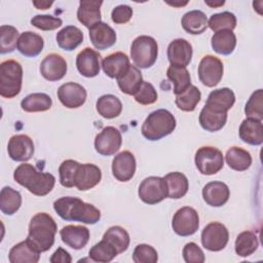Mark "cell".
Returning a JSON list of instances; mask_svg holds the SVG:
<instances>
[{"instance_id": "obj_55", "label": "cell", "mask_w": 263, "mask_h": 263, "mask_svg": "<svg viewBox=\"0 0 263 263\" xmlns=\"http://www.w3.org/2000/svg\"><path fill=\"white\" fill-rule=\"evenodd\" d=\"M204 3L211 7H219V6H222L224 5V1H214V2H211V1H204Z\"/></svg>"}, {"instance_id": "obj_10", "label": "cell", "mask_w": 263, "mask_h": 263, "mask_svg": "<svg viewBox=\"0 0 263 263\" xmlns=\"http://www.w3.org/2000/svg\"><path fill=\"white\" fill-rule=\"evenodd\" d=\"M140 199L147 204H156L167 197L166 186L163 178L151 176L145 178L138 190Z\"/></svg>"}, {"instance_id": "obj_9", "label": "cell", "mask_w": 263, "mask_h": 263, "mask_svg": "<svg viewBox=\"0 0 263 263\" xmlns=\"http://www.w3.org/2000/svg\"><path fill=\"white\" fill-rule=\"evenodd\" d=\"M229 240V232L226 226L220 222L209 223L201 232L202 247L212 252L223 250Z\"/></svg>"}, {"instance_id": "obj_38", "label": "cell", "mask_w": 263, "mask_h": 263, "mask_svg": "<svg viewBox=\"0 0 263 263\" xmlns=\"http://www.w3.org/2000/svg\"><path fill=\"white\" fill-rule=\"evenodd\" d=\"M52 100L44 92H35L28 95L21 102V107L25 112H43L51 108Z\"/></svg>"}, {"instance_id": "obj_48", "label": "cell", "mask_w": 263, "mask_h": 263, "mask_svg": "<svg viewBox=\"0 0 263 263\" xmlns=\"http://www.w3.org/2000/svg\"><path fill=\"white\" fill-rule=\"evenodd\" d=\"M158 254L156 250L146 243L138 245L133 253V261L135 263H156Z\"/></svg>"}, {"instance_id": "obj_7", "label": "cell", "mask_w": 263, "mask_h": 263, "mask_svg": "<svg viewBox=\"0 0 263 263\" xmlns=\"http://www.w3.org/2000/svg\"><path fill=\"white\" fill-rule=\"evenodd\" d=\"M194 162L199 173L211 176L222 170L224 165V158L222 152L218 148L203 146L196 151Z\"/></svg>"}, {"instance_id": "obj_32", "label": "cell", "mask_w": 263, "mask_h": 263, "mask_svg": "<svg viewBox=\"0 0 263 263\" xmlns=\"http://www.w3.org/2000/svg\"><path fill=\"white\" fill-rule=\"evenodd\" d=\"M211 45L215 52L223 55H229L234 51L236 46L235 34L229 30L216 32L212 36Z\"/></svg>"}, {"instance_id": "obj_8", "label": "cell", "mask_w": 263, "mask_h": 263, "mask_svg": "<svg viewBox=\"0 0 263 263\" xmlns=\"http://www.w3.org/2000/svg\"><path fill=\"white\" fill-rule=\"evenodd\" d=\"M172 227L175 233L180 236H190L194 234L199 227L198 213L190 206L179 209L173 217Z\"/></svg>"}, {"instance_id": "obj_27", "label": "cell", "mask_w": 263, "mask_h": 263, "mask_svg": "<svg viewBox=\"0 0 263 263\" xmlns=\"http://www.w3.org/2000/svg\"><path fill=\"white\" fill-rule=\"evenodd\" d=\"M43 46V38L32 31H26L20 35L17 50L27 58L37 57L42 51Z\"/></svg>"}, {"instance_id": "obj_56", "label": "cell", "mask_w": 263, "mask_h": 263, "mask_svg": "<svg viewBox=\"0 0 263 263\" xmlns=\"http://www.w3.org/2000/svg\"><path fill=\"white\" fill-rule=\"evenodd\" d=\"M187 3H188V1H185L183 3H180V2H167V4L173 5V6H182V5H186Z\"/></svg>"}, {"instance_id": "obj_33", "label": "cell", "mask_w": 263, "mask_h": 263, "mask_svg": "<svg viewBox=\"0 0 263 263\" xmlns=\"http://www.w3.org/2000/svg\"><path fill=\"white\" fill-rule=\"evenodd\" d=\"M181 25L189 34H201L208 28V17L201 10H190L183 15Z\"/></svg>"}, {"instance_id": "obj_5", "label": "cell", "mask_w": 263, "mask_h": 263, "mask_svg": "<svg viewBox=\"0 0 263 263\" xmlns=\"http://www.w3.org/2000/svg\"><path fill=\"white\" fill-rule=\"evenodd\" d=\"M23 68L14 60H6L0 64V95L6 99L16 97L22 89Z\"/></svg>"}, {"instance_id": "obj_15", "label": "cell", "mask_w": 263, "mask_h": 263, "mask_svg": "<svg viewBox=\"0 0 263 263\" xmlns=\"http://www.w3.org/2000/svg\"><path fill=\"white\" fill-rule=\"evenodd\" d=\"M102 179L99 166L92 163L79 164L74 177V187L80 191H87L97 186Z\"/></svg>"}, {"instance_id": "obj_40", "label": "cell", "mask_w": 263, "mask_h": 263, "mask_svg": "<svg viewBox=\"0 0 263 263\" xmlns=\"http://www.w3.org/2000/svg\"><path fill=\"white\" fill-rule=\"evenodd\" d=\"M103 239L107 240L110 245H112L118 254L125 252L129 246V234L127 231L120 226H112L107 229V231L103 235Z\"/></svg>"}, {"instance_id": "obj_34", "label": "cell", "mask_w": 263, "mask_h": 263, "mask_svg": "<svg viewBox=\"0 0 263 263\" xmlns=\"http://www.w3.org/2000/svg\"><path fill=\"white\" fill-rule=\"evenodd\" d=\"M198 120L203 129L214 133L224 127L227 121V113L215 112L204 106L199 113Z\"/></svg>"}, {"instance_id": "obj_35", "label": "cell", "mask_w": 263, "mask_h": 263, "mask_svg": "<svg viewBox=\"0 0 263 263\" xmlns=\"http://www.w3.org/2000/svg\"><path fill=\"white\" fill-rule=\"evenodd\" d=\"M225 159L228 166L237 172L247 171L252 164V156L250 152L236 146L227 150Z\"/></svg>"}, {"instance_id": "obj_43", "label": "cell", "mask_w": 263, "mask_h": 263, "mask_svg": "<svg viewBox=\"0 0 263 263\" xmlns=\"http://www.w3.org/2000/svg\"><path fill=\"white\" fill-rule=\"evenodd\" d=\"M117 255L118 252L116 251V249L105 239H102L101 241L96 243L93 247L90 248L88 252L90 260L92 262L100 263H108L112 261Z\"/></svg>"}, {"instance_id": "obj_54", "label": "cell", "mask_w": 263, "mask_h": 263, "mask_svg": "<svg viewBox=\"0 0 263 263\" xmlns=\"http://www.w3.org/2000/svg\"><path fill=\"white\" fill-rule=\"evenodd\" d=\"M52 1H33V5L37 9H47L52 5Z\"/></svg>"}, {"instance_id": "obj_11", "label": "cell", "mask_w": 263, "mask_h": 263, "mask_svg": "<svg viewBox=\"0 0 263 263\" xmlns=\"http://www.w3.org/2000/svg\"><path fill=\"white\" fill-rule=\"evenodd\" d=\"M224 67L222 61L214 55H204L198 65V78L200 82L208 86L218 85L223 77Z\"/></svg>"}, {"instance_id": "obj_39", "label": "cell", "mask_w": 263, "mask_h": 263, "mask_svg": "<svg viewBox=\"0 0 263 263\" xmlns=\"http://www.w3.org/2000/svg\"><path fill=\"white\" fill-rule=\"evenodd\" d=\"M22 205V195L17 190L5 186L0 192V210L3 214L11 216L15 214Z\"/></svg>"}, {"instance_id": "obj_24", "label": "cell", "mask_w": 263, "mask_h": 263, "mask_svg": "<svg viewBox=\"0 0 263 263\" xmlns=\"http://www.w3.org/2000/svg\"><path fill=\"white\" fill-rule=\"evenodd\" d=\"M129 66L130 64L128 57L121 51L111 53L102 61V69L110 78L117 79L127 71Z\"/></svg>"}, {"instance_id": "obj_28", "label": "cell", "mask_w": 263, "mask_h": 263, "mask_svg": "<svg viewBox=\"0 0 263 263\" xmlns=\"http://www.w3.org/2000/svg\"><path fill=\"white\" fill-rule=\"evenodd\" d=\"M8 259L10 263H37L40 259V252L25 239L10 249Z\"/></svg>"}, {"instance_id": "obj_23", "label": "cell", "mask_w": 263, "mask_h": 263, "mask_svg": "<svg viewBox=\"0 0 263 263\" xmlns=\"http://www.w3.org/2000/svg\"><path fill=\"white\" fill-rule=\"evenodd\" d=\"M235 103V95L232 89L228 87H223L215 89L210 92L205 107L215 112H226L232 108Z\"/></svg>"}, {"instance_id": "obj_1", "label": "cell", "mask_w": 263, "mask_h": 263, "mask_svg": "<svg viewBox=\"0 0 263 263\" xmlns=\"http://www.w3.org/2000/svg\"><path fill=\"white\" fill-rule=\"evenodd\" d=\"M55 213L65 221L96 224L101 219V212L95 205L84 202L78 197L64 196L53 202Z\"/></svg>"}, {"instance_id": "obj_52", "label": "cell", "mask_w": 263, "mask_h": 263, "mask_svg": "<svg viewBox=\"0 0 263 263\" xmlns=\"http://www.w3.org/2000/svg\"><path fill=\"white\" fill-rule=\"evenodd\" d=\"M133 16V8L128 5L121 4L113 8L111 12V18L113 23L121 25V24H126L130 21Z\"/></svg>"}, {"instance_id": "obj_3", "label": "cell", "mask_w": 263, "mask_h": 263, "mask_svg": "<svg viewBox=\"0 0 263 263\" xmlns=\"http://www.w3.org/2000/svg\"><path fill=\"white\" fill-rule=\"evenodd\" d=\"M13 179L17 184L37 196H44L48 194L55 184V178L53 175L38 172L32 164L25 162L14 170Z\"/></svg>"}, {"instance_id": "obj_47", "label": "cell", "mask_w": 263, "mask_h": 263, "mask_svg": "<svg viewBox=\"0 0 263 263\" xmlns=\"http://www.w3.org/2000/svg\"><path fill=\"white\" fill-rule=\"evenodd\" d=\"M79 164L80 163L78 161L73 159H67L61 163L59 167V175L62 186L67 188L74 187V177Z\"/></svg>"}, {"instance_id": "obj_37", "label": "cell", "mask_w": 263, "mask_h": 263, "mask_svg": "<svg viewBox=\"0 0 263 263\" xmlns=\"http://www.w3.org/2000/svg\"><path fill=\"white\" fill-rule=\"evenodd\" d=\"M166 76L174 84V93L180 95L191 85V78L186 67L171 65L166 70Z\"/></svg>"}, {"instance_id": "obj_50", "label": "cell", "mask_w": 263, "mask_h": 263, "mask_svg": "<svg viewBox=\"0 0 263 263\" xmlns=\"http://www.w3.org/2000/svg\"><path fill=\"white\" fill-rule=\"evenodd\" d=\"M137 103L141 105H151L157 101V91L154 86L148 82L143 81L139 90L134 95Z\"/></svg>"}, {"instance_id": "obj_46", "label": "cell", "mask_w": 263, "mask_h": 263, "mask_svg": "<svg viewBox=\"0 0 263 263\" xmlns=\"http://www.w3.org/2000/svg\"><path fill=\"white\" fill-rule=\"evenodd\" d=\"M245 113L247 118H253L257 120H261L263 118V91L262 89H257L254 91L250 99L248 100Z\"/></svg>"}, {"instance_id": "obj_20", "label": "cell", "mask_w": 263, "mask_h": 263, "mask_svg": "<svg viewBox=\"0 0 263 263\" xmlns=\"http://www.w3.org/2000/svg\"><path fill=\"white\" fill-rule=\"evenodd\" d=\"M116 33L108 24L99 22L89 28V39L99 50H105L116 42Z\"/></svg>"}, {"instance_id": "obj_49", "label": "cell", "mask_w": 263, "mask_h": 263, "mask_svg": "<svg viewBox=\"0 0 263 263\" xmlns=\"http://www.w3.org/2000/svg\"><path fill=\"white\" fill-rule=\"evenodd\" d=\"M31 25L42 31H52L60 28L63 21L49 14H37L31 18Z\"/></svg>"}, {"instance_id": "obj_30", "label": "cell", "mask_w": 263, "mask_h": 263, "mask_svg": "<svg viewBox=\"0 0 263 263\" xmlns=\"http://www.w3.org/2000/svg\"><path fill=\"white\" fill-rule=\"evenodd\" d=\"M55 39L60 48L72 51L82 43L83 33L75 26H66L58 32Z\"/></svg>"}, {"instance_id": "obj_31", "label": "cell", "mask_w": 263, "mask_h": 263, "mask_svg": "<svg viewBox=\"0 0 263 263\" xmlns=\"http://www.w3.org/2000/svg\"><path fill=\"white\" fill-rule=\"evenodd\" d=\"M143 76L140 69L130 65L127 71L117 78V84L123 93L134 96L143 83Z\"/></svg>"}, {"instance_id": "obj_18", "label": "cell", "mask_w": 263, "mask_h": 263, "mask_svg": "<svg viewBox=\"0 0 263 263\" xmlns=\"http://www.w3.org/2000/svg\"><path fill=\"white\" fill-rule=\"evenodd\" d=\"M136 158L129 151L118 153L112 161V174L120 182L129 181L136 173Z\"/></svg>"}, {"instance_id": "obj_29", "label": "cell", "mask_w": 263, "mask_h": 263, "mask_svg": "<svg viewBox=\"0 0 263 263\" xmlns=\"http://www.w3.org/2000/svg\"><path fill=\"white\" fill-rule=\"evenodd\" d=\"M163 180L165 182L168 198L179 199L186 195L189 188V182L184 174L180 172L168 173L163 177Z\"/></svg>"}, {"instance_id": "obj_6", "label": "cell", "mask_w": 263, "mask_h": 263, "mask_svg": "<svg viewBox=\"0 0 263 263\" xmlns=\"http://www.w3.org/2000/svg\"><path fill=\"white\" fill-rule=\"evenodd\" d=\"M158 54V45L156 40L147 35L137 37L130 46V58L135 66L139 69H148L152 67Z\"/></svg>"}, {"instance_id": "obj_14", "label": "cell", "mask_w": 263, "mask_h": 263, "mask_svg": "<svg viewBox=\"0 0 263 263\" xmlns=\"http://www.w3.org/2000/svg\"><path fill=\"white\" fill-rule=\"evenodd\" d=\"M34 143L27 135H14L7 144L8 156L14 161H28L34 154Z\"/></svg>"}, {"instance_id": "obj_45", "label": "cell", "mask_w": 263, "mask_h": 263, "mask_svg": "<svg viewBox=\"0 0 263 263\" xmlns=\"http://www.w3.org/2000/svg\"><path fill=\"white\" fill-rule=\"evenodd\" d=\"M208 26L215 33L223 30L233 31V29L236 27V16L230 11L215 13L210 16Z\"/></svg>"}, {"instance_id": "obj_2", "label": "cell", "mask_w": 263, "mask_h": 263, "mask_svg": "<svg viewBox=\"0 0 263 263\" xmlns=\"http://www.w3.org/2000/svg\"><path fill=\"white\" fill-rule=\"evenodd\" d=\"M58 226L53 218L46 213H37L29 223L27 240L40 253L48 251L54 243Z\"/></svg>"}, {"instance_id": "obj_22", "label": "cell", "mask_w": 263, "mask_h": 263, "mask_svg": "<svg viewBox=\"0 0 263 263\" xmlns=\"http://www.w3.org/2000/svg\"><path fill=\"white\" fill-rule=\"evenodd\" d=\"M230 196L228 186L220 181H213L208 183L202 188V198L211 206L219 208L224 205Z\"/></svg>"}, {"instance_id": "obj_17", "label": "cell", "mask_w": 263, "mask_h": 263, "mask_svg": "<svg viewBox=\"0 0 263 263\" xmlns=\"http://www.w3.org/2000/svg\"><path fill=\"white\" fill-rule=\"evenodd\" d=\"M67 70V62L58 53L47 54L40 64V73L48 81L61 80L66 75Z\"/></svg>"}, {"instance_id": "obj_13", "label": "cell", "mask_w": 263, "mask_h": 263, "mask_svg": "<svg viewBox=\"0 0 263 263\" xmlns=\"http://www.w3.org/2000/svg\"><path fill=\"white\" fill-rule=\"evenodd\" d=\"M58 99L60 102L69 109L81 107L87 97L85 88L76 82H67L58 88Z\"/></svg>"}, {"instance_id": "obj_41", "label": "cell", "mask_w": 263, "mask_h": 263, "mask_svg": "<svg viewBox=\"0 0 263 263\" xmlns=\"http://www.w3.org/2000/svg\"><path fill=\"white\" fill-rule=\"evenodd\" d=\"M258 246V236L252 231H243L235 239V253L239 257H249L257 250Z\"/></svg>"}, {"instance_id": "obj_4", "label": "cell", "mask_w": 263, "mask_h": 263, "mask_svg": "<svg viewBox=\"0 0 263 263\" xmlns=\"http://www.w3.org/2000/svg\"><path fill=\"white\" fill-rule=\"evenodd\" d=\"M177 125L175 116L166 109L151 112L144 120L141 132L149 141H158L172 134Z\"/></svg>"}, {"instance_id": "obj_16", "label": "cell", "mask_w": 263, "mask_h": 263, "mask_svg": "<svg viewBox=\"0 0 263 263\" xmlns=\"http://www.w3.org/2000/svg\"><path fill=\"white\" fill-rule=\"evenodd\" d=\"M101 55L90 47H85L76 57V67L78 72L87 78L96 77L101 70Z\"/></svg>"}, {"instance_id": "obj_12", "label": "cell", "mask_w": 263, "mask_h": 263, "mask_svg": "<svg viewBox=\"0 0 263 263\" xmlns=\"http://www.w3.org/2000/svg\"><path fill=\"white\" fill-rule=\"evenodd\" d=\"M122 137L120 132L114 126H106L95 139L96 151L104 156L115 154L121 147Z\"/></svg>"}, {"instance_id": "obj_42", "label": "cell", "mask_w": 263, "mask_h": 263, "mask_svg": "<svg viewBox=\"0 0 263 263\" xmlns=\"http://www.w3.org/2000/svg\"><path fill=\"white\" fill-rule=\"evenodd\" d=\"M201 99L200 90L194 86L190 85L186 90L176 96L177 107L185 112H192L196 108L197 104Z\"/></svg>"}, {"instance_id": "obj_44", "label": "cell", "mask_w": 263, "mask_h": 263, "mask_svg": "<svg viewBox=\"0 0 263 263\" xmlns=\"http://www.w3.org/2000/svg\"><path fill=\"white\" fill-rule=\"evenodd\" d=\"M20 34L16 28L9 25L0 27V53H10L17 48Z\"/></svg>"}, {"instance_id": "obj_51", "label": "cell", "mask_w": 263, "mask_h": 263, "mask_svg": "<svg viewBox=\"0 0 263 263\" xmlns=\"http://www.w3.org/2000/svg\"><path fill=\"white\" fill-rule=\"evenodd\" d=\"M184 261L187 263H202L205 260L202 250L195 242H188L185 245L182 252Z\"/></svg>"}, {"instance_id": "obj_19", "label": "cell", "mask_w": 263, "mask_h": 263, "mask_svg": "<svg viewBox=\"0 0 263 263\" xmlns=\"http://www.w3.org/2000/svg\"><path fill=\"white\" fill-rule=\"evenodd\" d=\"M192 45L183 38L173 40L167 46V59L171 65L187 67L192 60Z\"/></svg>"}, {"instance_id": "obj_25", "label": "cell", "mask_w": 263, "mask_h": 263, "mask_svg": "<svg viewBox=\"0 0 263 263\" xmlns=\"http://www.w3.org/2000/svg\"><path fill=\"white\" fill-rule=\"evenodd\" d=\"M239 138L245 143L253 146H259L263 143V125L261 120L246 118L239 126Z\"/></svg>"}, {"instance_id": "obj_36", "label": "cell", "mask_w": 263, "mask_h": 263, "mask_svg": "<svg viewBox=\"0 0 263 263\" xmlns=\"http://www.w3.org/2000/svg\"><path fill=\"white\" fill-rule=\"evenodd\" d=\"M96 108L102 117L106 119H112L120 115L122 111V104L116 96L104 95L98 99Z\"/></svg>"}, {"instance_id": "obj_53", "label": "cell", "mask_w": 263, "mask_h": 263, "mask_svg": "<svg viewBox=\"0 0 263 263\" xmlns=\"http://www.w3.org/2000/svg\"><path fill=\"white\" fill-rule=\"evenodd\" d=\"M51 263H71L72 258L70 254L63 248H59L49 258Z\"/></svg>"}, {"instance_id": "obj_26", "label": "cell", "mask_w": 263, "mask_h": 263, "mask_svg": "<svg viewBox=\"0 0 263 263\" xmlns=\"http://www.w3.org/2000/svg\"><path fill=\"white\" fill-rule=\"evenodd\" d=\"M103 1L82 0L79 2L77 9L78 21L86 28L92 27L95 24L101 22V5Z\"/></svg>"}, {"instance_id": "obj_21", "label": "cell", "mask_w": 263, "mask_h": 263, "mask_svg": "<svg viewBox=\"0 0 263 263\" xmlns=\"http://www.w3.org/2000/svg\"><path fill=\"white\" fill-rule=\"evenodd\" d=\"M63 242L74 250L83 249L89 240V230L82 225H67L60 231Z\"/></svg>"}]
</instances>
